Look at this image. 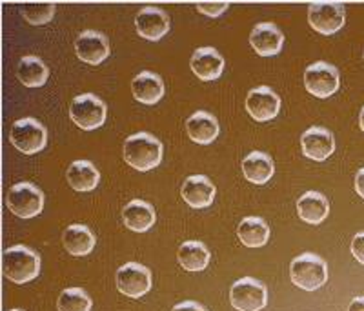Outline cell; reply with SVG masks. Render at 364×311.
I'll return each instance as SVG.
<instances>
[{
    "label": "cell",
    "instance_id": "obj_1",
    "mask_svg": "<svg viewBox=\"0 0 364 311\" xmlns=\"http://www.w3.org/2000/svg\"><path fill=\"white\" fill-rule=\"evenodd\" d=\"M162 151L164 148H162L161 141L144 131L135 133L126 138L124 148H122L124 160L136 171H149L161 166Z\"/></svg>",
    "mask_w": 364,
    "mask_h": 311
},
{
    "label": "cell",
    "instance_id": "obj_2",
    "mask_svg": "<svg viewBox=\"0 0 364 311\" xmlns=\"http://www.w3.org/2000/svg\"><path fill=\"white\" fill-rule=\"evenodd\" d=\"M2 273L15 284H26L41 273V257L33 249L17 244L2 253Z\"/></svg>",
    "mask_w": 364,
    "mask_h": 311
},
{
    "label": "cell",
    "instance_id": "obj_3",
    "mask_svg": "<svg viewBox=\"0 0 364 311\" xmlns=\"http://www.w3.org/2000/svg\"><path fill=\"white\" fill-rule=\"evenodd\" d=\"M291 283L301 290L315 291L323 288L328 280V266L321 257L314 253H302L291 261Z\"/></svg>",
    "mask_w": 364,
    "mask_h": 311
},
{
    "label": "cell",
    "instance_id": "obj_4",
    "mask_svg": "<svg viewBox=\"0 0 364 311\" xmlns=\"http://www.w3.org/2000/svg\"><path fill=\"white\" fill-rule=\"evenodd\" d=\"M9 142L24 155H35L48 144V131L37 119H21L9 129Z\"/></svg>",
    "mask_w": 364,
    "mask_h": 311
},
{
    "label": "cell",
    "instance_id": "obj_5",
    "mask_svg": "<svg viewBox=\"0 0 364 311\" xmlns=\"http://www.w3.org/2000/svg\"><path fill=\"white\" fill-rule=\"evenodd\" d=\"M6 202L18 219H33L44 209V193L35 184L21 182L8 191Z\"/></svg>",
    "mask_w": 364,
    "mask_h": 311
},
{
    "label": "cell",
    "instance_id": "obj_6",
    "mask_svg": "<svg viewBox=\"0 0 364 311\" xmlns=\"http://www.w3.org/2000/svg\"><path fill=\"white\" fill-rule=\"evenodd\" d=\"M108 115V108L106 104L99 99V97L86 93V95L75 97L70 108V116L75 124L80 129H97L104 124Z\"/></svg>",
    "mask_w": 364,
    "mask_h": 311
},
{
    "label": "cell",
    "instance_id": "obj_7",
    "mask_svg": "<svg viewBox=\"0 0 364 311\" xmlns=\"http://www.w3.org/2000/svg\"><path fill=\"white\" fill-rule=\"evenodd\" d=\"M346 21V8L341 2H311L308 22L321 35H336Z\"/></svg>",
    "mask_w": 364,
    "mask_h": 311
},
{
    "label": "cell",
    "instance_id": "obj_8",
    "mask_svg": "<svg viewBox=\"0 0 364 311\" xmlns=\"http://www.w3.org/2000/svg\"><path fill=\"white\" fill-rule=\"evenodd\" d=\"M230 302L237 311H261L268 304V290L255 278L245 277L230 290Z\"/></svg>",
    "mask_w": 364,
    "mask_h": 311
},
{
    "label": "cell",
    "instance_id": "obj_9",
    "mask_svg": "<svg viewBox=\"0 0 364 311\" xmlns=\"http://www.w3.org/2000/svg\"><path fill=\"white\" fill-rule=\"evenodd\" d=\"M304 86H306V92L317 99H328L339 89V71L328 62L310 64L304 71Z\"/></svg>",
    "mask_w": 364,
    "mask_h": 311
},
{
    "label": "cell",
    "instance_id": "obj_10",
    "mask_svg": "<svg viewBox=\"0 0 364 311\" xmlns=\"http://www.w3.org/2000/svg\"><path fill=\"white\" fill-rule=\"evenodd\" d=\"M117 290L129 299H141L151 290V273L139 262H128L117 270Z\"/></svg>",
    "mask_w": 364,
    "mask_h": 311
},
{
    "label": "cell",
    "instance_id": "obj_11",
    "mask_svg": "<svg viewBox=\"0 0 364 311\" xmlns=\"http://www.w3.org/2000/svg\"><path fill=\"white\" fill-rule=\"evenodd\" d=\"M246 109L248 115L257 122H269L281 111V99L272 87H253L246 97Z\"/></svg>",
    "mask_w": 364,
    "mask_h": 311
},
{
    "label": "cell",
    "instance_id": "obj_12",
    "mask_svg": "<svg viewBox=\"0 0 364 311\" xmlns=\"http://www.w3.org/2000/svg\"><path fill=\"white\" fill-rule=\"evenodd\" d=\"M75 53L82 62L91 64V66H99L102 64L109 55V42L106 35L99 31H84L75 40Z\"/></svg>",
    "mask_w": 364,
    "mask_h": 311
},
{
    "label": "cell",
    "instance_id": "obj_13",
    "mask_svg": "<svg viewBox=\"0 0 364 311\" xmlns=\"http://www.w3.org/2000/svg\"><path fill=\"white\" fill-rule=\"evenodd\" d=\"M301 148L302 153L311 160H326L336 151V137L330 129L314 126V128L302 133Z\"/></svg>",
    "mask_w": 364,
    "mask_h": 311
},
{
    "label": "cell",
    "instance_id": "obj_14",
    "mask_svg": "<svg viewBox=\"0 0 364 311\" xmlns=\"http://www.w3.org/2000/svg\"><path fill=\"white\" fill-rule=\"evenodd\" d=\"M250 44H252L257 55H261V57H273V55L281 53L282 44H284V35L272 22H262V24H257L252 29Z\"/></svg>",
    "mask_w": 364,
    "mask_h": 311
},
{
    "label": "cell",
    "instance_id": "obj_15",
    "mask_svg": "<svg viewBox=\"0 0 364 311\" xmlns=\"http://www.w3.org/2000/svg\"><path fill=\"white\" fill-rule=\"evenodd\" d=\"M136 33L146 40H161L170 31V18L159 8H142L135 17Z\"/></svg>",
    "mask_w": 364,
    "mask_h": 311
},
{
    "label": "cell",
    "instance_id": "obj_16",
    "mask_svg": "<svg viewBox=\"0 0 364 311\" xmlns=\"http://www.w3.org/2000/svg\"><path fill=\"white\" fill-rule=\"evenodd\" d=\"M181 195L190 207L204 209V207L211 206L215 199V186L204 175H193V177H188L186 182L182 184Z\"/></svg>",
    "mask_w": 364,
    "mask_h": 311
},
{
    "label": "cell",
    "instance_id": "obj_17",
    "mask_svg": "<svg viewBox=\"0 0 364 311\" xmlns=\"http://www.w3.org/2000/svg\"><path fill=\"white\" fill-rule=\"evenodd\" d=\"M190 66L200 80L210 82L223 75L224 58L215 48H199V50H195Z\"/></svg>",
    "mask_w": 364,
    "mask_h": 311
},
{
    "label": "cell",
    "instance_id": "obj_18",
    "mask_svg": "<svg viewBox=\"0 0 364 311\" xmlns=\"http://www.w3.org/2000/svg\"><path fill=\"white\" fill-rule=\"evenodd\" d=\"M132 93L141 104L154 106L164 97V82L154 71H142L132 80Z\"/></svg>",
    "mask_w": 364,
    "mask_h": 311
},
{
    "label": "cell",
    "instance_id": "obj_19",
    "mask_svg": "<svg viewBox=\"0 0 364 311\" xmlns=\"http://www.w3.org/2000/svg\"><path fill=\"white\" fill-rule=\"evenodd\" d=\"M155 219H157V215H155L154 206L144 202V200H132L122 209V222L126 224V228L135 233L148 231L155 224Z\"/></svg>",
    "mask_w": 364,
    "mask_h": 311
},
{
    "label": "cell",
    "instance_id": "obj_20",
    "mask_svg": "<svg viewBox=\"0 0 364 311\" xmlns=\"http://www.w3.org/2000/svg\"><path fill=\"white\" fill-rule=\"evenodd\" d=\"M186 131L197 144H211L219 137V122L211 113L197 111L186 121Z\"/></svg>",
    "mask_w": 364,
    "mask_h": 311
},
{
    "label": "cell",
    "instance_id": "obj_21",
    "mask_svg": "<svg viewBox=\"0 0 364 311\" xmlns=\"http://www.w3.org/2000/svg\"><path fill=\"white\" fill-rule=\"evenodd\" d=\"M297 213L306 224H321L330 213V204L326 197L321 195L318 191H306L297 200Z\"/></svg>",
    "mask_w": 364,
    "mask_h": 311
},
{
    "label": "cell",
    "instance_id": "obj_22",
    "mask_svg": "<svg viewBox=\"0 0 364 311\" xmlns=\"http://www.w3.org/2000/svg\"><path fill=\"white\" fill-rule=\"evenodd\" d=\"M63 244L68 253L75 255V257H84L95 248V235L86 226L71 224L64 229Z\"/></svg>",
    "mask_w": 364,
    "mask_h": 311
},
{
    "label": "cell",
    "instance_id": "obj_23",
    "mask_svg": "<svg viewBox=\"0 0 364 311\" xmlns=\"http://www.w3.org/2000/svg\"><path fill=\"white\" fill-rule=\"evenodd\" d=\"M273 160L269 155L262 153V151H252L248 157L242 160V173H245L246 179L253 184H262L268 182L273 177Z\"/></svg>",
    "mask_w": 364,
    "mask_h": 311
},
{
    "label": "cell",
    "instance_id": "obj_24",
    "mask_svg": "<svg viewBox=\"0 0 364 311\" xmlns=\"http://www.w3.org/2000/svg\"><path fill=\"white\" fill-rule=\"evenodd\" d=\"M68 182L75 191H93L99 186L100 173L91 162L87 160H75L68 168Z\"/></svg>",
    "mask_w": 364,
    "mask_h": 311
},
{
    "label": "cell",
    "instance_id": "obj_25",
    "mask_svg": "<svg viewBox=\"0 0 364 311\" xmlns=\"http://www.w3.org/2000/svg\"><path fill=\"white\" fill-rule=\"evenodd\" d=\"M237 236L246 248H262L269 239V228L261 217H246L240 220Z\"/></svg>",
    "mask_w": 364,
    "mask_h": 311
},
{
    "label": "cell",
    "instance_id": "obj_26",
    "mask_svg": "<svg viewBox=\"0 0 364 311\" xmlns=\"http://www.w3.org/2000/svg\"><path fill=\"white\" fill-rule=\"evenodd\" d=\"M50 77V70L42 62L41 58L35 55H26L21 58L17 66V79L28 87H41L44 86L46 80Z\"/></svg>",
    "mask_w": 364,
    "mask_h": 311
},
{
    "label": "cell",
    "instance_id": "obj_27",
    "mask_svg": "<svg viewBox=\"0 0 364 311\" xmlns=\"http://www.w3.org/2000/svg\"><path fill=\"white\" fill-rule=\"evenodd\" d=\"M177 261L186 271H203L210 264V251L203 242L188 241L178 248Z\"/></svg>",
    "mask_w": 364,
    "mask_h": 311
},
{
    "label": "cell",
    "instance_id": "obj_28",
    "mask_svg": "<svg viewBox=\"0 0 364 311\" xmlns=\"http://www.w3.org/2000/svg\"><path fill=\"white\" fill-rule=\"evenodd\" d=\"M90 295L82 288H68L57 300L58 311H91Z\"/></svg>",
    "mask_w": 364,
    "mask_h": 311
},
{
    "label": "cell",
    "instance_id": "obj_29",
    "mask_svg": "<svg viewBox=\"0 0 364 311\" xmlns=\"http://www.w3.org/2000/svg\"><path fill=\"white\" fill-rule=\"evenodd\" d=\"M55 9H57V4H53V2H50V4H24L21 13L31 26H42L48 24L53 18Z\"/></svg>",
    "mask_w": 364,
    "mask_h": 311
},
{
    "label": "cell",
    "instance_id": "obj_30",
    "mask_svg": "<svg viewBox=\"0 0 364 311\" xmlns=\"http://www.w3.org/2000/svg\"><path fill=\"white\" fill-rule=\"evenodd\" d=\"M228 6H230L228 2H204V4H197V9H199L203 15H208V17L215 18L226 11Z\"/></svg>",
    "mask_w": 364,
    "mask_h": 311
},
{
    "label": "cell",
    "instance_id": "obj_31",
    "mask_svg": "<svg viewBox=\"0 0 364 311\" xmlns=\"http://www.w3.org/2000/svg\"><path fill=\"white\" fill-rule=\"evenodd\" d=\"M352 255L357 262L364 266V231L357 233L352 241Z\"/></svg>",
    "mask_w": 364,
    "mask_h": 311
},
{
    "label": "cell",
    "instance_id": "obj_32",
    "mask_svg": "<svg viewBox=\"0 0 364 311\" xmlns=\"http://www.w3.org/2000/svg\"><path fill=\"white\" fill-rule=\"evenodd\" d=\"M171 311H208V310L204 306H200L199 302H195V300H186V302L177 304Z\"/></svg>",
    "mask_w": 364,
    "mask_h": 311
},
{
    "label": "cell",
    "instance_id": "obj_33",
    "mask_svg": "<svg viewBox=\"0 0 364 311\" xmlns=\"http://www.w3.org/2000/svg\"><path fill=\"white\" fill-rule=\"evenodd\" d=\"M355 191L357 195H360L364 199V168L357 171L355 175Z\"/></svg>",
    "mask_w": 364,
    "mask_h": 311
},
{
    "label": "cell",
    "instance_id": "obj_34",
    "mask_svg": "<svg viewBox=\"0 0 364 311\" xmlns=\"http://www.w3.org/2000/svg\"><path fill=\"white\" fill-rule=\"evenodd\" d=\"M348 311H364V297H355L348 306Z\"/></svg>",
    "mask_w": 364,
    "mask_h": 311
},
{
    "label": "cell",
    "instance_id": "obj_35",
    "mask_svg": "<svg viewBox=\"0 0 364 311\" xmlns=\"http://www.w3.org/2000/svg\"><path fill=\"white\" fill-rule=\"evenodd\" d=\"M359 126H360V129H363V131H364V108L360 109V115H359Z\"/></svg>",
    "mask_w": 364,
    "mask_h": 311
},
{
    "label": "cell",
    "instance_id": "obj_36",
    "mask_svg": "<svg viewBox=\"0 0 364 311\" xmlns=\"http://www.w3.org/2000/svg\"><path fill=\"white\" fill-rule=\"evenodd\" d=\"M9 311H21V310H9Z\"/></svg>",
    "mask_w": 364,
    "mask_h": 311
}]
</instances>
